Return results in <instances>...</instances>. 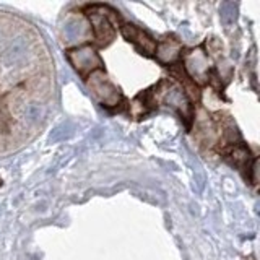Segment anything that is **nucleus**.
I'll use <instances>...</instances> for the list:
<instances>
[{"label":"nucleus","instance_id":"f257e3e1","mask_svg":"<svg viewBox=\"0 0 260 260\" xmlns=\"http://www.w3.org/2000/svg\"><path fill=\"white\" fill-rule=\"evenodd\" d=\"M41 44L36 41L13 60L10 52L0 54V150L26 142V134L43 117L52 73Z\"/></svg>","mask_w":260,"mask_h":260}]
</instances>
